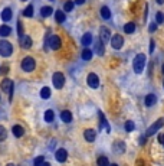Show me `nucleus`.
<instances>
[{"mask_svg": "<svg viewBox=\"0 0 164 166\" xmlns=\"http://www.w3.org/2000/svg\"><path fill=\"white\" fill-rule=\"evenodd\" d=\"M124 30H125V33H132L135 30V23L134 22H128V23L124 26Z\"/></svg>", "mask_w": 164, "mask_h": 166, "instance_id": "c85d7f7f", "label": "nucleus"}, {"mask_svg": "<svg viewBox=\"0 0 164 166\" xmlns=\"http://www.w3.org/2000/svg\"><path fill=\"white\" fill-rule=\"evenodd\" d=\"M20 46L23 49H29L30 46H32V38L27 36V35L20 36Z\"/></svg>", "mask_w": 164, "mask_h": 166, "instance_id": "4468645a", "label": "nucleus"}, {"mask_svg": "<svg viewBox=\"0 0 164 166\" xmlns=\"http://www.w3.org/2000/svg\"><path fill=\"white\" fill-rule=\"evenodd\" d=\"M55 158H56V160L61 163L63 162H66V159H68V152L65 149H59L56 150V153H55Z\"/></svg>", "mask_w": 164, "mask_h": 166, "instance_id": "9b49d317", "label": "nucleus"}, {"mask_svg": "<svg viewBox=\"0 0 164 166\" xmlns=\"http://www.w3.org/2000/svg\"><path fill=\"white\" fill-rule=\"evenodd\" d=\"M156 20H157V23H163L164 22V13H161V12H158L156 15Z\"/></svg>", "mask_w": 164, "mask_h": 166, "instance_id": "c9c22d12", "label": "nucleus"}, {"mask_svg": "<svg viewBox=\"0 0 164 166\" xmlns=\"http://www.w3.org/2000/svg\"><path fill=\"white\" fill-rule=\"evenodd\" d=\"M81 43L84 46L91 45V43H92V35H91V33H84V36L81 39Z\"/></svg>", "mask_w": 164, "mask_h": 166, "instance_id": "6ab92c4d", "label": "nucleus"}, {"mask_svg": "<svg viewBox=\"0 0 164 166\" xmlns=\"http://www.w3.org/2000/svg\"><path fill=\"white\" fill-rule=\"evenodd\" d=\"M134 129H135L134 121H131V120H128V121H127V123H125V130H127V132L130 133V132H132V130H134Z\"/></svg>", "mask_w": 164, "mask_h": 166, "instance_id": "473e14b6", "label": "nucleus"}, {"mask_svg": "<svg viewBox=\"0 0 164 166\" xmlns=\"http://www.w3.org/2000/svg\"><path fill=\"white\" fill-rule=\"evenodd\" d=\"M109 166H118V165H115V163H112V165H109Z\"/></svg>", "mask_w": 164, "mask_h": 166, "instance_id": "de8ad7c7", "label": "nucleus"}, {"mask_svg": "<svg viewBox=\"0 0 164 166\" xmlns=\"http://www.w3.org/2000/svg\"><path fill=\"white\" fill-rule=\"evenodd\" d=\"M157 3H158V4H163V3H164V0H157Z\"/></svg>", "mask_w": 164, "mask_h": 166, "instance_id": "c03bdc74", "label": "nucleus"}, {"mask_svg": "<svg viewBox=\"0 0 164 166\" xmlns=\"http://www.w3.org/2000/svg\"><path fill=\"white\" fill-rule=\"evenodd\" d=\"M114 152L117 155H121V153H124L125 152V143L124 141H121V140H117L115 143H114Z\"/></svg>", "mask_w": 164, "mask_h": 166, "instance_id": "ddd939ff", "label": "nucleus"}, {"mask_svg": "<svg viewBox=\"0 0 164 166\" xmlns=\"http://www.w3.org/2000/svg\"><path fill=\"white\" fill-rule=\"evenodd\" d=\"M157 101V97L156 94H147L145 96V98H144V104L147 105V107H151V105H154Z\"/></svg>", "mask_w": 164, "mask_h": 166, "instance_id": "2eb2a0df", "label": "nucleus"}, {"mask_svg": "<svg viewBox=\"0 0 164 166\" xmlns=\"http://www.w3.org/2000/svg\"><path fill=\"white\" fill-rule=\"evenodd\" d=\"M52 15V7L51 6H43L42 9H40V16L42 17H48Z\"/></svg>", "mask_w": 164, "mask_h": 166, "instance_id": "4be33fe9", "label": "nucleus"}, {"mask_svg": "<svg viewBox=\"0 0 164 166\" xmlns=\"http://www.w3.org/2000/svg\"><path fill=\"white\" fill-rule=\"evenodd\" d=\"M84 137H85V140L89 141V143H92L95 139H97V132L92 129H86L84 132Z\"/></svg>", "mask_w": 164, "mask_h": 166, "instance_id": "f8f14e48", "label": "nucleus"}, {"mask_svg": "<svg viewBox=\"0 0 164 166\" xmlns=\"http://www.w3.org/2000/svg\"><path fill=\"white\" fill-rule=\"evenodd\" d=\"M163 74H164V64H163Z\"/></svg>", "mask_w": 164, "mask_h": 166, "instance_id": "09e8293b", "label": "nucleus"}, {"mask_svg": "<svg viewBox=\"0 0 164 166\" xmlns=\"http://www.w3.org/2000/svg\"><path fill=\"white\" fill-rule=\"evenodd\" d=\"M43 163H45V158H43V156H38V158L35 159L33 165H35V166H42Z\"/></svg>", "mask_w": 164, "mask_h": 166, "instance_id": "72a5a7b5", "label": "nucleus"}, {"mask_svg": "<svg viewBox=\"0 0 164 166\" xmlns=\"http://www.w3.org/2000/svg\"><path fill=\"white\" fill-rule=\"evenodd\" d=\"M163 124H164V119H158L156 123H153V124L147 129V133H145V136H153V134H156V133L158 132L161 127H163Z\"/></svg>", "mask_w": 164, "mask_h": 166, "instance_id": "20e7f679", "label": "nucleus"}, {"mask_svg": "<svg viewBox=\"0 0 164 166\" xmlns=\"http://www.w3.org/2000/svg\"><path fill=\"white\" fill-rule=\"evenodd\" d=\"M2 90L4 92H9V98L12 101V96H13V81L9 78H4L2 81Z\"/></svg>", "mask_w": 164, "mask_h": 166, "instance_id": "423d86ee", "label": "nucleus"}, {"mask_svg": "<svg viewBox=\"0 0 164 166\" xmlns=\"http://www.w3.org/2000/svg\"><path fill=\"white\" fill-rule=\"evenodd\" d=\"M86 81H88V85L91 88H98L99 87V78H98L97 74H94V72H91V74H88V78H86Z\"/></svg>", "mask_w": 164, "mask_h": 166, "instance_id": "1a4fd4ad", "label": "nucleus"}, {"mask_svg": "<svg viewBox=\"0 0 164 166\" xmlns=\"http://www.w3.org/2000/svg\"><path fill=\"white\" fill-rule=\"evenodd\" d=\"M145 62H147V58L144 54H138L132 61V68H134L135 74H141L145 68Z\"/></svg>", "mask_w": 164, "mask_h": 166, "instance_id": "f257e3e1", "label": "nucleus"}, {"mask_svg": "<svg viewBox=\"0 0 164 166\" xmlns=\"http://www.w3.org/2000/svg\"><path fill=\"white\" fill-rule=\"evenodd\" d=\"M98 117H99V120H101V123H99V126H101V129L102 127H105V130L107 132H111V129H109V126H108V123H107V120H105V116L102 114V111H98Z\"/></svg>", "mask_w": 164, "mask_h": 166, "instance_id": "a211bd4d", "label": "nucleus"}, {"mask_svg": "<svg viewBox=\"0 0 164 166\" xmlns=\"http://www.w3.org/2000/svg\"><path fill=\"white\" fill-rule=\"evenodd\" d=\"M52 81H53V85L56 90H61L65 85V77H63L62 72H55L53 77H52Z\"/></svg>", "mask_w": 164, "mask_h": 166, "instance_id": "39448f33", "label": "nucleus"}, {"mask_svg": "<svg viewBox=\"0 0 164 166\" xmlns=\"http://www.w3.org/2000/svg\"><path fill=\"white\" fill-rule=\"evenodd\" d=\"M9 71V68L7 66H3V68H2V70H0V72H3V74H6V72H7Z\"/></svg>", "mask_w": 164, "mask_h": 166, "instance_id": "79ce46f5", "label": "nucleus"}, {"mask_svg": "<svg viewBox=\"0 0 164 166\" xmlns=\"http://www.w3.org/2000/svg\"><path fill=\"white\" fill-rule=\"evenodd\" d=\"M101 16H102V19L109 20V17H111V12H109V9L107 7V6H102L101 7Z\"/></svg>", "mask_w": 164, "mask_h": 166, "instance_id": "b1692460", "label": "nucleus"}, {"mask_svg": "<svg viewBox=\"0 0 164 166\" xmlns=\"http://www.w3.org/2000/svg\"><path fill=\"white\" fill-rule=\"evenodd\" d=\"M7 166H15V165H13V163H9V165Z\"/></svg>", "mask_w": 164, "mask_h": 166, "instance_id": "49530a36", "label": "nucleus"}, {"mask_svg": "<svg viewBox=\"0 0 164 166\" xmlns=\"http://www.w3.org/2000/svg\"><path fill=\"white\" fill-rule=\"evenodd\" d=\"M140 143H141V145H143V143H145V137H141V139H140Z\"/></svg>", "mask_w": 164, "mask_h": 166, "instance_id": "37998d69", "label": "nucleus"}, {"mask_svg": "<svg viewBox=\"0 0 164 166\" xmlns=\"http://www.w3.org/2000/svg\"><path fill=\"white\" fill-rule=\"evenodd\" d=\"M48 42H49L51 49H53V51H58L59 48L62 46V41H61V38H59L58 35H52V36L48 39Z\"/></svg>", "mask_w": 164, "mask_h": 166, "instance_id": "0eeeda50", "label": "nucleus"}, {"mask_svg": "<svg viewBox=\"0 0 164 166\" xmlns=\"http://www.w3.org/2000/svg\"><path fill=\"white\" fill-rule=\"evenodd\" d=\"M22 70L25 72H32V71L36 68V61H35L32 56H26V58L22 59Z\"/></svg>", "mask_w": 164, "mask_h": 166, "instance_id": "f03ea898", "label": "nucleus"}, {"mask_svg": "<svg viewBox=\"0 0 164 166\" xmlns=\"http://www.w3.org/2000/svg\"><path fill=\"white\" fill-rule=\"evenodd\" d=\"M74 2H71V0H68V2H65V4H63V10L65 12H72V9H74Z\"/></svg>", "mask_w": 164, "mask_h": 166, "instance_id": "2f4dec72", "label": "nucleus"}, {"mask_svg": "<svg viewBox=\"0 0 164 166\" xmlns=\"http://www.w3.org/2000/svg\"><path fill=\"white\" fill-rule=\"evenodd\" d=\"M163 85H164V83H163Z\"/></svg>", "mask_w": 164, "mask_h": 166, "instance_id": "3c124183", "label": "nucleus"}, {"mask_svg": "<svg viewBox=\"0 0 164 166\" xmlns=\"http://www.w3.org/2000/svg\"><path fill=\"white\" fill-rule=\"evenodd\" d=\"M95 52H97L98 55H104V43H102L101 41H98L97 43H95Z\"/></svg>", "mask_w": 164, "mask_h": 166, "instance_id": "bb28decb", "label": "nucleus"}, {"mask_svg": "<svg viewBox=\"0 0 164 166\" xmlns=\"http://www.w3.org/2000/svg\"><path fill=\"white\" fill-rule=\"evenodd\" d=\"M158 141H160L161 145L164 146V134H160V136H158Z\"/></svg>", "mask_w": 164, "mask_h": 166, "instance_id": "ea45409f", "label": "nucleus"}, {"mask_svg": "<svg viewBox=\"0 0 164 166\" xmlns=\"http://www.w3.org/2000/svg\"><path fill=\"white\" fill-rule=\"evenodd\" d=\"M61 120H62L63 123H71L72 121V113L68 111V110L61 111Z\"/></svg>", "mask_w": 164, "mask_h": 166, "instance_id": "dca6fc26", "label": "nucleus"}, {"mask_svg": "<svg viewBox=\"0 0 164 166\" xmlns=\"http://www.w3.org/2000/svg\"><path fill=\"white\" fill-rule=\"evenodd\" d=\"M52 2H53V0H52Z\"/></svg>", "mask_w": 164, "mask_h": 166, "instance_id": "603ef678", "label": "nucleus"}, {"mask_svg": "<svg viewBox=\"0 0 164 166\" xmlns=\"http://www.w3.org/2000/svg\"><path fill=\"white\" fill-rule=\"evenodd\" d=\"M109 42H111V46H112L114 49H120V48H122V45H124V38H122L121 35H114Z\"/></svg>", "mask_w": 164, "mask_h": 166, "instance_id": "6e6552de", "label": "nucleus"}, {"mask_svg": "<svg viewBox=\"0 0 164 166\" xmlns=\"http://www.w3.org/2000/svg\"><path fill=\"white\" fill-rule=\"evenodd\" d=\"M99 38H101V42L102 43H108L111 41V33H109V29L102 26L101 28V32H99Z\"/></svg>", "mask_w": 164, "mask_h": 166, "instance_id": "9d476101", "label": "nucleus"}, {"mask_svg": "<svg viewBox=\"0 0 164 166\" xmlns=\"http://www.w3.org/2000/svg\"><path fill=\"white\" fill-rule=\"evenodd\" d=\"M12 132H13V134H15L16 137H22L23 134H25V130H23V127H22V126H19V124H15V126H13Z\"/></svg>", "mask_w": 164, "mask_h": 166, "instance_id": "aec40b11", "label": "nucleus"}, {"mask_svg": "<svg viewBox=\"0 0 164 166\" xmlns=\"http://www.w3.org/2000/svg\"><path fill=\"white\" fill-rule=\"evenodd\" d=\"M40 97H42L43 100L49 98V97H51V88H49V87H43L42 90H40Z\"/></svg>", "mask_w": 164, "mask_h": 166, "instance_id": "393cba45", "label": "nucleus"}, {"mask_svg": "<svg viewBox=\"0 0 164 166\" xmlns=\"http://www.w3.org/2000/svg\"><path fill=\"white\" fill-rule=\"evenodd\" d=\"M55 119V113L52 111V110H46L45 111V121H48V123H52Z\"/></svg>", "mask_w": 164, "mask_h": 166, "instance_id": "a878e982", "label": "nucleus"}, {"mask_svg": "<svg viewBox=\"0 0 164 166\" xmlns=\"http://www.w3.org/2000/svg\"><path fill=\"white\" fill-rule=\"evenodd\" d=\"M91 58H92V51H91V49H86V48H85V49L82 51V59H85V61H89Z\"/></svg>", "mask_w": 164, "mask_h": 166, "instance_id": "c756f323", "label": "nucleus"}, {"mask_svg": "<svg viewBox=\"0 0 164 166\" xmlns=\"http://www.w3.org/2000/svg\"><path fill=\"white\" fill-rule=\"evenodd\" d=\"M6 136H7V132H6V129H4L3 126H0V141H3L4 139H6Z\"/></svg>", "mask_w": 164, "mask_h": 166, "instance_id": "f704fd0d", "label": "nucleus"}, {"mask_svg": "<svg viewBox=\"0 0 164 166\" xmlns=\"http://www.w3.org/2000/svg\"><path fill=\"white\" fill-rule=\"evenodd\" d=\"M12 54H13L12 43L7 41H0V55L4 56V58H7V56H10Z\"/></svg>", "mask_w": 164, "mask_h": 166, "instance_id": "7ed1b4c3", "label": "nucleus"}, {"mask_svg": "<svg viewBox=\"0 0 164 166\" xmlns=\"http://www.w3.org/2000/svg\"><path fill=\"white\" fill-rule=\"evenodd\" d=\"M12 16H13L12 9H10V7H6V9H3V12H2V19H3L4 22L12 20Z\"/></svg>", "mask_w": 164, "mask_h": 166, "instance_id": "f3484780", "label": "nucleus"}, {"mask_svg": "<svg viewBox=\"0 0 164 166\" xmlns=\"http://www.w3.org/2000/svg\"><path fill=\"white\" fill-rule=\"evenodd\" d=\"M55 19H56V22H58V23H63V22H65V19H66V16H65L63 10H58V12H55Z\"/></svg>", "mask_w": 164, "mask_h": 166, "instance_id": "412c9836", "label": "nucleus"}, {"mask_svg": "<svg viewBox=\"0 0 164 166\" xmlns=\"http://www.w3.org/2000/svg\"><path fill=\"white\" fill-rule=\"evenodd\" d=\"M42 166H51V163H48V162H45V163H43V165Z\"/></svg>", "mask_w": 164, "mask_h": 166, "instance_id": "a18cd8bd", "label": "nucleus"}, {"mask_svg": "<svg viewBox=\"0 0 164 166\" xmlns=\"http://www.w3.org/2000/svg\"><path fill=\"white\" fill-rule=\"evenodd\" d=\"M85 3V0H75L74 2V4H84Z\"/></svg>", "mask_w": 164, "mask_h": 166, "instance_id": "a19ab883", "label": "nucleus"}, {"mask_svg": "<svg viewBox=\"0 0 164 166\" xmlns=\"http://www.w3.org/2000/svg\"><path fill=\"white\" fill-rule=\"evenodd\" d=\"M22 2H26V0H22Z\"/></svg>", "mask_w": 164, "mask_h": 166, "instance_id": "8fccbe9b", "label": "nucleus"}, {"mask_svg": "<svg viewBox=\"0 0 164 166\" xmlns=\"http://www.w3.org/2000/svg\"><path fill=\"white\" fill-rule=\"evenodd\" d=\"M23 16H26V17H32V16H33V6H32V4H29V6L23 10Z\"/></svg>", "mask_w": 164, "mask_h": 166, "instance_id": "7c9ffc66", "label": "nucleus"}, {"mask_svg": "<svg viewBox=\"0 0 164 166\" xmlns=\"http://www.w3.org/2000/svg\"><path fill=\"white\" fill-rule=\"evenodd\" d=\"M12 33V28H9L7 25L0 26V36H9Z\"/></svg>", "mask_w": 164, "mask_h": 166, "instance_id": "5701e85b", "label": "nucleus"}, {"mask_svg": "<svg viewBox=\"0 0 164 166\" xmlns=\"http://www.w3.org/2000/svg\"><path fill=\"white\" fill-rule=\"evenodd\" d=\"M154 43H156L154 41H150V52L151 54H153V51H154Z\"/></svg>", "mask_w": 164, "mask_h": 166, "instance_id": "58836bf2", "label": "nucleus"}, {"mask_svg": "<svg viewBox=\"0 0 164 166\" xmlns=\"http://www.w3.org/2000/svg\"><path fill=\"white\" fill-rule=\"evenodd\" d=\"M148 30H150V32H156V30H157V23H156V22H154V23H151V25H150V28H148Z\"/></svg>", "mask_w": 164, "mask_h": 166, "instance_id": "4c0bfd02", "label": "nucleus"}, {"mask_svg": "<svg viewBox=\"0 0 164 166\" xmlns=\"http://www.w3.org/2000/svg\"><path fill=\"white\" fill-rule=\"evenodd\" d=\"M97 165L98 166H109V162H108V159H107V156H99V158L97 159Z\"/></svg>", "mask_w": 164, "mask_h": 166, "instance_id": "cd10ccee", "label": "nucleus"}, {"mask_svg": "<svg viewBox=\"0 0 164 166\" xmlns=\"http://www.w3.org/2000/svg\"><path fill=\"white\" fill-rule=\"evenodd\" d=\"M17 33H19V36H23V25H22V22H17Z\"/></svg>", "mask_w": 164, "mask_h": 166, "instance_id": "e433bc0d", "label": "nucleus"}]
</instances>
